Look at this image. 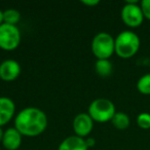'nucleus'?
I'll return each instance as SVG.
<instances>
[{
    "label": "nucleus",
    "mask_w": 150,
    "mask_h": 150,
    "mask_svg": "<svg viewBox=\"0 0 150 150\" xmlns=\"http://www.w3.org/2000/svg\"><path fill=\"white\" fill-rule=\"evenodd\" d=\"M73 129L78 137H86L92 132L94 127V120L88 113H79L73 119Z\"/></svg>",
    "instance_id": "obj_7"
},
{
    "label": "nucleus",
    "mask_w": 150,
    "mask_h": 150,
    "mask_svg": "<svg viewBox=\"0 0 150 150\" xmlns=\"http://www.w3.org/2000/svg\"><path fill=\"white\" fill-rule=\"evenodd\" d=\"M92 50L98 59H109L115 52V39L107 32H100L93 38Z\"/></svg>",
    "instance_id": "obj_4"
},
{
    "label": "nucleus",
    "mask_w": 150,
    "mask_h": 150,
    "mask_svg": "<svg viewBox=\"0 0 150 150\" xmlns=\"http://www.w3.org/2000/svg\"><path fill=\"white\" fill-rule=\"evenodd\" d=\"M83 4H86V5H90V6H92V5H97L99 4V0H82L81 1Z\"/></svg>",
    "instance_id": "obj_19"
},
{
    "label": "nucleus",
    "mask_w": 150,
    "mask_h": 150,
    "mask_svg": "<svg viewBox=\"0 0 150 150\" xmlns=\"http://www.w3.org/2000/svg\"><path fill=\"white\" fill-rule=\"evenodd\" d=\"M21 20V13L15 8H8L3 11V22L9 25H16Z\"/></svg>",
    "instance_id": "obj_14"
},
{
    "label": "nucleus",
    "mask_w": 150,
    "mask_h": 150,
    "mask_svg": "<svg viewBox=\"0 0 150 150\" xmlns=\"http://www.w3.org/2000/svg\"><path fill=\"white\" fill-rule=\"evenodd\" d=\"M22 134L16 127H8L3 133L2 144L7 150H17L22 144Z\"/></svg>",
    "instance_id": "obj_9"
},
{
    "label": "nucleus",
    "mask_w": 150,
    "mask_h": 150,
    "mask_svg": "<svg viewBox=\"0 0 150 150\" xmlns=\"http://www.w3.org/2000/svg\"><path fill=\"white\" fill-rule=\"evenodd\" d=\"M16 111V104L8 97H0V127L11 119Z\"/></svg>",
    "instance_id": "obj_10"
},
{
    "label": "nucleus",
    "mask_w": 150,
    "mask_h": 150,
    "mask_svg": "<svg viewBox=\"0 0 150 150\" xmlns=\"http://www.w3.org/2000/svg\"><path fill=\"white\" fill-rule=\"evenodd\" d=\"M140 37L133 31H122L115 38V52L122 59H129L138 52L140 48Z\"/></svg>",
    "instance_id": "obj_2"
},
{
    "label": "nucleus",
    "mask_w": 150,
    "mask_h": 150,
    "mask_svg": "<svg viewBox=\"0 0 150 150\" xmlns=\"http://www.w3.org/2000/svg\"><path fill=\"white\" fill-rule=\"evenodd\" d=\"M137 125L143 129H150V113L142 112L137 116Z\"/></svg>",
    "instance_id": "obj_16"
},
{
    "label": "nucleus",
    "mask_w": 150,
    "mask_h": 150,
    "mask_svg": "<svg viewBox=\"0 0 150 150\" xmlns=\"http://www.w3.org/2000/svg\"><path fill=\"white\" fill-rule=\"evenodd\" d=\"M144 19L143 11L137 1H127L121 8V20L127 27H140Z\"/></svg>",
    "instance_id": "obj_5"
},
{
    "label": "nucleus",
    "mask_w": 150,
    "mask_h": 150,
    "mask_svg": "<svg viewBox=\"0 0 150 150\" xmlns=\"http://www.w3.org/2000/svg\"><path fill=\"white\" fill-rule=\"evenodd\" d=\"M116 113L115 105L112 101L106 98L95 99L88 106V114L93 120L99 122H106L112 119Z\"/></svg>",
    "instance_id": "obj_3"
},
{
    "label": "nucleus",
    "mask_w": 150,
    "mask_h": 150,
    "mask_svg": "<svg viewBox=\"0 0 150 150\" xmlns=\"http://www.w3.org/2000/svg\"><path fill=\"white\" fill-rule=\"evenodd\" d=\"M21 41V32L16 25L3 23L0 25V47L5 50H13Z\"/></svg>",
    "instance_id": "obj_6"
},
{
    "label": "nucleus",
    "mask_w": 150,
    "mask_h": 150,
    "mask_svg": "<svg viewBox=\"0 0 150 150\" xmlns=\"http://www.w3.org/2000/svg\"><path fill=\"white\" fill-rule=\"evenodd\" d=\"M86 143L88 148H92L96 145V140H95V138H93V137H88V139H86Z\"/></svg>",
    "instance_id": "obj_18"
},
{
    "label": "nucleus",
    "mask_w": 150,
    "mask_h": 150,
    "mask_svg": "<svg viewBox=\"0 0 150 150\" xmlns=\"http://www.w3.org/2000/svg\"><path fill=\"white\" fill-rule=\"evenodd\" d=\"M21 65L16 60H4L0 64V78L6 81H11L21 74Z\"/></svg>",
    "instance_id": "obj_8"
},
{
    "label": "nucleus",
    "mask_w": 150,
    "mask_h": 150,
    "mask_svg": "<svg viewBox=\"0 0 150 150\" xmlns=\"http://www.w3.org/2000/svg\"><path fill=\"white\" fill-rule=\"evenodd\" d=\"M47 127V116L37 107H26L17 114L15 127L24 136L35 137Z\"/></svg>",
    "instance_id": "obj_1"
},
{
    "label": "nucleus",
    "mask_w": 150,
    "mask_h": 150,
    "mask_svg": "<svg viewBox=\"0 0 150 150\" xmlns=\"http://www.w3.org/2000/svg\"><path fill=\"white\" fill-rule=\"evenodd\" d=\"M137 90L142 95H150V73L143 75L137 81Z\"/></svg>",
    "instance_id": "obj_15"
},
{
    "label": "nucleus",
    "mask_w": 150,
    "mask_h": 150,
    "mask_svg": "<svg viewBox=\"0 0 150 150\" xmlns=\"http://www.w3.org/2000/svg\"><path fill=\"white\" fill-rule=\"evenodd\" d=\"M140 6L143 11L144 18L150 21V0H143L140 3Z\"/></svg>",
    "instance_id": "obj_17"
},
{
    "label": "nucleus",
    "mask_w": 150,
    "mask_h": 150,
    "mask_svg": "<svg viewBox=\"0 0 150 150\" xmlns=\"http://www.w3.org/2000/svg\"><path fill=\"white\" fill-rule=\"evenodd\" d=\"M111 122L116 129H125L129 125V117L127 113L125 112H116L114 116L111 119Z\"/></svg>",
    "instance_id": "obj_13"
},
{
    "label": "nucleus",
    "mask_w": 150,
    "mask_h": 150,
    "mask_svg": "<svg viewBox=\"0 0 150 150\" xmlns=\"http://www.w3.org/2000/svg\"><path fill=\"white\" fill-rule=\"evenodd\" d=\"M3 23H4L3 22V11H0V25H2Z\"/></svg>",
    "instance_id": "obj_20"
},
{
    "label": "nucleus",
    "mask_w": 150,
    "mask_h": 150,
    "mask_svg": "<svg viewBox=\"0 0 150 150\" xmlns=\"http://www.w3.org/2000/svg\"><path fill=\"white\" fill-rule=\"evenodd\" d=\"M3 133H4V132L2 131V129H1V127H0V142H2V138H3Z\"/></svg>",
    "instance_id": "obj_21"
},
{
    "label": "nucleus",
    "mask_w": 150,
    "mask_h": 150,
    "mask_svg": "<svg viewBox=\"0 0 150 150\" xmlns=\"http://www.w3.org/2000/svg\"><path fill=\"white\" fill-rule=\"evenodd\" d=\"M95 70L98 75L106 77L112 73L113 65L109 59H97L95 63Z\"/></svg>",
    "instance_id": "obj_12"
},
{
    "label": "nucleus",
    "mask_w": 150,
    "mask_h": 150,
    "mask_svg": "<svg viewBox=\"0 0 150 150\" xmlns=\"http://www.w3.org/2000/svg\"><path fill=\"white\" fill-rule=\"evenodd\" d=\"M58 150H88L86 139L78 136H69L59 145Z\"/></svg>",
    "instance_id": "obj_11"
}]
</instances>
